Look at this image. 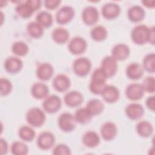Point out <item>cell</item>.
I'll return each instance as SVG.
<instances>
[{
    "instance_id": "6da1fadb",
    "label": "cell",
    "mask_w": 155,
    "mask_h": 155,
    "mask_svg": "<svg viewBox=\"0 0 155 155\" xmlns=\"http://www.w3.org/2000/svg\"><path fill=\"white\" fill-rule=\"evenodd\" d=\"M107 78V77L101 68L96 69L91 76L89 87L90 91L96 94H101L106 86L105 80Z\"/></svg>"
},
{
    "instance_id": "7a4b0ae2",
    "label": "cell",
    "mask_w": 155,
    "mask_h": 155,
    "mask_svg": "<svg viewBox=\"0 0 155 155\" xmlns=\"http://www.w3.org/2000/svg\"><path fill=\"white\" fill-rule=\"evenodd\" d=\"M150 28L145 25H138L131 31V39L137 44H143L149 41Z\"/></svg>"
},
{
    "instance_id": "3957f363",
    "label": "cell",
    "mask_w": 155,
    "mask_h": 155,
    "mask_svg": "<svg viewBox=\"0 0 155 155\" xmlns=\"http://www.w3.org/2000/svg\"><path fill=\"white\" fill-rule=\"evenodd\" d=\"M26 119L30 125L33 127H40L45 120V113L41 109L33 107L27 111Z\"/></svg>"
},
{
    "instance_id": "277c9868",
    "label": "cell",
    "mask_w": 155,
    "mask_h": 155,
    "mask_svg": "<svg viewBox=\"0 0 155 155\" xmlns=\"http://www.w3.org/2000/svg\"><path fill=\"white\" fill-rule=\"evenodd\" d=\"M91 67L90 61L85 57H81L76 59L73 64V68L74 73L80 76L87 75L90 71Z\"/></svg>"
},
{
    "instance_id": "5b68a950",
    "label": "cell",
    "mask_w": 155,
    "mask_h": 155,
    "mask_svg": "<svg viewBox=\"0 0 155 155\" xmlns=\"http://www.w3.org/2000/svg\"><path fill=\"white\" fill-rule=\"evenodd\" d=\"M76 122L74 116L70 113H62L58 119V124L60 128L65 132H69L74 130Z\"/></svg>"
},
{
    "instance_id": "8992f818",
    "label": "cell",
    "mask_w": 155,
    "mask_h": 155,
    "mask_svg": "<svg viewBox=\"0 0 155 155\" xmlns=\"http://www.w3.org/2000/svg\"><path fill=\"white\" fill-rule=\"evenodd\" d=\"M117 61L112 56H107L102 59L101 68L107 78L114 75L117 71Z\"/></svg>"
},
{
    "instance_id": "52a82bcc",
    "label": "cell",
    "mask_w": 155,
    "mask_h": 155,
    "mask_svg": "<svg viewBox=\"0 0 155 155\" xmlns=\"http://www.w3.org/2000/svg\"><path fill=\"white\" fill-rule=\"evenodd\" d=\"M44 110L49 113H53L61 107V99L56 95H51L45 98L42 104Z\"/></svg>"
},
{
    "instance_id": "ba28073f",
    "label": "cell",
    "mask_w": 155,
    "mask_h": 155,
    "mask_svg": "<svg viewBox=\"0 0 155 155\" xmlns=\"http://www.w3.org/2000/svg\"><path fill=\"white\" fill-rule=\"evenodd\" d=\"M74 15V11L71 7L68 5L64 6L56 14V21L60 24H65L71 20Z\"/></svg>"
},
{
    "instance_id": "9c48e42d",
    "label": "cell",
    "mask_w": 155,
    "mask_h": 155,
    "mask_svg": "<svg viewBox=\"0 0 155 155\" xmlns=\"http://www.w3.org/2000/svg\"><path fill=\"white\" fill-rule=\"evenodd\" d=\"M55 137L54 135L48 131H45L39 134L37 140L38 147L42 150L51 148L54 144Z\"/></svg>"
},
{
    "instance_id": "30bf717a",
    "label": "cell",
    "mask_w": 155,
    "mask_h": 155,
    "mask_svg": "<svg viewBox=\"0 0 155 155\" xmlns=\"http://www.w3.org/2000/svg\"><path fill=\"white\" fill-rule=\"evenodd\" d=\"M86 47L87 42L85 40L79 36H76L72 38L68 44L69 50L74 54H79L84 53Z\"/></svg>"
},
{
    "instance_id": "8fae6325",
    "label": "cell",
    "mask_w": 155,
    "mask_h": 155,
    "mask_svg": "<svg viewBox=\"0 0 155 155\" xmlns=\"http://www.w3.org/2000/svg\"><path fill=\"white\" fill-rule=\"evenodd\" d=\"M125 94L128 99L133 101H136L143 97L144 90L142 85L137 83H133L127 87Z\"/></svg>"
},
{
    "instance_id": "7c38bea8",
    "label": "cell",
    "mask_w": 155,
    "mask_h": 155,
    "mask_svg": "<svg viewBox=\"0 0 155 155\" xmlns=\"http://www.w3.org/2000/svg\"><path fill=\"white\" fill-rule=\"evenodd\" d=\"M82 17L84 22L86 24L92 25L97 21L99 19V12L94 7L87 6L83 10Z\"/></svg>"
},
{
    "instance_id": "4fadbf2b",
    "label": "cell",
    "mask_w": 155,
    "mask_h": 155,
    "mask_svg": "<svg viewBox=\"0 0 155 155\" xmlns=\"http://www.w3.org/2000/svg\"><path fill=\"white\" fill-rule=\"evenodd\" d=\"M101 94L106 102L111 103L118 99L119 97V91L114 85H106Z\"/></svg>"
},
{
    "instance_id": "5bb4252c",
    "label": "cell",
    "mask_w": 155,
    "mask_h": 155,
    "mask_svg": "<svg viewBox=\"0 0 155 155\" xmlns=\"http://www.w3.org/2000/svg\"><path fill=\"white\" fill-rule=\"evenodd\" d=\"M83 101L82 94L77 91H71L64 96V102L69 107H75L81 104Z\"/></svg>"
},
{
    "instance_id": "9a60e30c",
    "label": "cell",
    "mask_w": 155,
    "mask_h": 155,
    "mask_svg": "<svg viewBox=\"0 0 155 155\" xmlns=\"http://www.w3.org/2000/svg\"><path fill=\"white\" fill-rule=\"evenodd\" d=\"M120 7L118 4L109 2L103 5L102 8V14L107 19H113L116 18L120 13Z\"/></svg>"
},
{
    "instance_id": "2e32d148",
    "label": "cell",
    "mask_w": 155,
    "mask_h": 155,
    "mask_svg": "<svg viewBox=\"0 0 155 155\" xmlns=\"http://www.w3.org/2000/svg\"><path fill=\"white\" fill-rule=\"evenodd\" d=\"M4 67L7 71L10 73H16L21 70L22 67V61L15 56L8 58L4 62Z\"/></svg>"
},
{
    "instance_id": "e0dca14e",
    "label": "cell",
    "mask_w": 155,
    "mask_h": 155,
    "mask_svg": "<svg viewBox=\"0 0 155 155\" xmlns=\"http://www.w3.org/2000/svg\"><path fill=\"white\" fill-rule=\"evenodd\" d=\"M101 133L105 140H112L115 137L117 133L116 126L111 122H107L102 125L101 128Z\"/></svg>"
},
{
    "instance_id": "ac0fdd59",
    "label": "cell",
    "mask_w": 155,
    "mask_h": 155,
    "mask_svg": "<svg viewBox=\"0 0 155 155\" xmlns=\"http://www.w3.org/2000/svg\"><path fill=\"white\" fill-rule=\"evenodd\" d=\"M125 113L129 118L131 119H137L143 116L144 109L142 105L137 103H132L127 107Z\"/></svg>"
},
{
    "instance_id": "d6986e66",
    "label": "cell",
    "mask_w": 155,
    "mask_h": 155,
    "mask_svg": "<svg viewBox=\"0 0 155 155\" xmlns=\"http://www.w3.org/2000/svg\"><path fill=\"white\" fill-rule=\"evenodd\" d=\"M130 54L129 47L124 44H118L112 49V56L116 60L123 61L127 59Z\"/></svg>"
},
{
    "instance_id": "ffe728a7",
    "label": "cell",
    "mask_w": 155,
    "mask_h": 155,
    "mask_svg": "<svg viewBox=\"0 0 155 155\" xmlns=\"http://www.w3.org/2000/svg\"><path fill=\"white\" fill-rule=\"evenodd\" d=\"M53 68L49 63H42L39 65L36 69V74L39 79L47 81L53 75Z\"/></svg>"
},
{
    "instance_id": "44dd1931",
    "label": "cell",
    "mask_w": 155,
    "mask_h": 155,
    "mask_svg": "<svg viewBox=\"0 0 155 155\" xmlns=\"http://www.w3.org/2000/svg\"><path fill=\"white\" fill-rule=\"evenodd\" d=\"M53 85L57 91H65L70 87V81L66 75L60 74L54 78Z\"/></svg>"
},
{
    "instance_id": "7402d4cb",
    "label": "cell",
    "mask_w": 155,
    "mask_h": 155,
    "mask_svg": "<svg viewBox=\"0 0 155 155\" xmlns=\"http://www.w3.org/2000/svg\"><path fill=\"white\" fill-rule=\"evenodd\" d=\"M31 92L34 97L41 99L47 96L48 93V88L44 83L36 82L32 85Z\"/></svg>"
},
{
    "instance_id": "603a6c76",
    "label": "cell",
    "mask_w": 155,
    "mask_h": 155,
    "mask_svg": "<svg viewBox=\"0 0 155 155\" xmlns=\"http://www.w3.org/2000/svg\"><path fill=\"white\" fill-rule=\"evenodd\" d=\"M82 142L85 146L90 148H93L98 145L100 142V138L96 132L88 131L84 134Z\"/></svg>"
},
{
    "instance_id": "cb8c5ba5",
    "label": "cell",
    "mask_w": 155,
    "mask_h": 155,
    "mask_svg": "<svg viewBox=\"0 0 155 155\" xmlns=\"http://www.w3.org/2000/svg\"><path fill=\"white\" fill-rule=\"evenodd\" d=\"M128 16L132 22H139L142 21L145 16V11L139 5H133L128 11Z\"/></svg>"
},
{
    "instance_id": "d4e9b609",
    "label": "cell",
    "mask_w": 155,
    "mask_h": 155,
    "mask_svg": "<svg viewBox=\"0 0 155 155\" xmlns=\"http://www.w3.org/2000/svg\"><path fill=\"white\" fill-rule=\"evenodd\" d=\"M104 104L99 99H93L90 100L86 105L85 108L93 116L100 114L104 110Z\"/></svg>"
},
{
    "instance_id": "484cf974",
    "label": "cell",
    "mask_w": 155,
    "mask_h": 155,
    "mask_svg": "<svg viewBox=\"0 0 155 155\" xmlns=\"http://www.w3.org/2000/svg\"><path fill=\"white\" fill-rule=\"evenodd\" d=\"M127 74L131 79H138L143 75L142 67L138 63H131L127 68Z\"/></svg>"
},
{
    "instance_id": "4316f807",
    "label": "cell",
    "mask_w": 155,
    "mask_h": 155,
    "mask_svg": "<svg viewBox=\"0 0 155 155\" xmlns=\"http://www.w3.org/2000/svg\"><path fill=\"white\" fill-rule=\"evenodd\" d=\"M27 30L29 35L34 38H40L44 33L43 27L36 21L29 22L27 25Z\"/></svg>"
},
{
    "instance_id": "83f0119b",
    "label": "cell",
    "mask_w": 155,
    "mask_h": 155,
    "mask_svg": "<svg viewBox=\"0 0 155 155\" xmlns=\"http://www.w3.org/2000/svg\"><path fill=\"white\" fill-rule=\"evenodd\" d=\"M68 38L69 33L64 28H56L52 32L53 39L58 44H64L66 42Z\"/></svg>"
},
{
    "instance_id": "f1b7e54d",
    "label": "cell",
    "mask_w": 155,
    "mask_h": 155,
    "mask_svg": "<svg viewBox=\"0 0 155 155\" xmlns=\"http://www.w3.org/2000/svg\"><path fill=\"white\" fill-rule=\"evenodd\" d=\"M136 130L140 136L142 137H148L153 133V127L149 122L142 120L137 124Z\"/></svg>"
},
{
    "instance_id": "f546056e",
    "label": "cell",
    "mask_w": 155,
    "mask_h": 155,
    "mask_svg": "<svg viewBox=\"0 0 155 155\" xmlns=\"http://www.w3.org/2000/svg\"><path fill=\"white\" fill-rule=\"evenodd\" d=\"M36 22L43 27H48L53 23V17L50 13L45 11L39 12L36 16Z\"/></svg>"
},
{
    "instance_id": "4dcf8cb0",
    "label": "cell",
    "mask_w": 155,
    "mask_h": 155,
    "mask_svg": "<svg viewBox=\"0 0 155 155\" xmlns=\"http://www.w3.org/2000/svg\"><path fill=\"white\" fill-rule=\"evenodd\" d=\"M93 39L96 41H101L105 39L107 35L106 28L102 25H97L93 28L90 32Z\"/></svg>"
},
{
    "instance_id": "1f68e13d",
    "label": "cell",
    "mask_w": 155,
    "mask_h": 155,
    "mask_svg": "<svg viewBox=\"0 0 155 155\" xmlns=\"http://www.w3.org/2000/svg\"><path fill=\"white\" fill-rule=\"evenodd\" d=\"M91 117L92 116L88 112L85 108H79L74 114L76 121L82 124L88 123L90 120Z\"/></svg>"
},
{
    "instance_id": "d6a6232c",
    "label": "cell",
    "mask_w": 155,
    "mask_h": 155,
    "mask_svg": "<svg viewBox=\"0 0 155 155\" xmlns=\"http://www.w3.org/2000/svg\"><path fill=\"white\" fill-rule=\"evenodd\" d=\"M16 10L20 16L24 18L30 17L33 12H35L27 1L18 4L16 7Z\"/></svg>"
},
{
    "instance_id": "836d02e7",
    "label": "cell",
    "mask_w": 155,
    "mask_h": 155,
    "mask_svg": "<svg viewBox=\"0 0 155 155\" xmlns=\"http://www.w3.org/2000/svg\"><path fill=\"white\" fill-rule=\"evenodd\" d=\"M19 136L24 141H31L35 136V132L32 128L25 125L19 129Z\"/></svg>"
},
{
    "instance_id": "e575fe53",
    "label": "cell",
    "mask_w": 155,
    "mask_h": 155,
    "mask_svg": "<svg viewBox=\"0 0 155 155\" xmlns=\"http://www.w3.org/2000/svg\"><path fill=\"white\" fill-rule=\"evenodd\" d=\"M28 151V147L24 143L20 141H16L13 143L11 147V151L15 155H25Z\"/></svg>"
},
{
    "instance_id": "d590c367",
    "label": "cell",
    "mask_w": 155,
    "mask_h": 155,
    "mask_svg": "<svg viewBox=\"0 0 155 155\" xmlns=\"http://www.w3.org/2000/svg\"><path fill=\"white\" fill-rule=\"evenodd\" d=\"M12 50L16 55L22 56L27 53L28 47L25 42L22 41H17L13 44Z\"/></svg>"
},
{
    "instance_id": "8d00e7d4",
    "label": "cell",
    "mask_w": 155,
    "mask_h": 155,
    "mask_svg": "<svg viewBox=\"0 0 155 155\" xmlns=\"http://www.w3.org/2000/svg\"><path fill=\"white\" fill-rule=\"evenodd\" d=\"M154 60L155 55L154 53L147 54L143 59V68L148 72H154Z\"/></svg>"
},
{
    "instance_id": "74e56055",
    "label": "cell",
    "mask_w": 155,
    "mask_h": 155,
    "mask_svg": "<svg viewBox=\"0 0 155 155\" xmlns=\"http://www.w3.org/2000/svg\"><path fill=\"white\" fill-rule=\"evenodd\" d=\"M142 87L144 91L148 93H153L154 91V78L152 76L147 77L143 82Z\"/></svg>"
},
{
    "instance_id": "f35d334b",
    "label": "cell",
    "mask_w": 155,
    "mask_h": 155,
    "mask_svg": "<svg viewBox=\"0 0 155 155\" xmlns=\"http://www.w3.org/2000/svg\"><path fill=\"white\" fill-rule=\"evenodd\" d=\"M1 94L7 95L8 94L12 88V85L11 82L5 78L1 79Z\"/></svg>"
},
{
    "instance_id": "ab89813d",
    "label": "cell",
    "mask_w": 155,
    "mask_h": 155,
    "mask_svg": "<svg viewBox=\"0 0 155 155\" xmlns=\"http://www.w3.org/2000/svg\"><path fill=\"white\" fill-rule=\"evenodd\" d=\"M53 153L55 155H58V154L68 155L71 154V151L67 145L64 144H59L54 148Z\"/></svg>"
},
{
    "instance_id": "60d3db41",
    "label": "cell",
    "mask_w": 155,
    "mask_h": 155,
    "mask_svg": "<svg viewBox=\"0 0 155 155\" xmlns=\"http://www.w3.org/2000/svg\"><path fill=\"white\" fill-rule=\"evenodd\" d=\"M61 1L59 0H46L44 2L45 6L48 9H54L56 8L60 4Z\"/></svg>"
},
{
    "instance_id": "b9f144b4",
    "label": "cell",
    "mask_w": 155,
    "mask_h": 155,
    "mask_svg": "<svg viewBox=\"0 0 155 155\" xmlns=\"http://www.w3.org/2000/svg\"><path fill=\"white\" fill-rule=\"evenodd\" d=\"M27 3L31 7L34 11L38 10L41 5V1L39 0H28Z\"/></svg>"
},
{
    "instance_id": "7bdbcfd3",
    "label": "cell",
    "mask_w": 155,
    "mask_h": 155,
    "mask_svg": "<svg viewBox=\"0 0 155 155\" xmlns=\"http://www.w3.org/2000/svg\"><path fill=\"white\" fill-rule=\"evenodd\" d=\"M147 105L148 108L151 110L152 111H154V96H150L147 98L146 101Z\"/></svg>"
},
{
    "instance_id": "ee69618b",
    "label": "cell",
    "mask_w": 155,
    "mask_h": 155,
    "mask_svg": "<svg viewBox=\"0 0 155 155\" xmlns=\"http://www.w3.org/2000/svg\"><path fill=\"white\" fill-rule=\"evenodd\" d=\"M1 154H4L7 153V149H8V145L5 140L3 139H1Z\"/></svg>"
},
{
    "instance_id": "f6af8a7d",
    "label": "cell",
    "mask_w": 155,
    "mask_h": 155,
    "mask_svg": "<svg viewBox=\"0 0 155 155\" xmlns=\"http://www.w3.org/2000/svg\"><path fill=\"white\" fill-rule=\"evenodd\" d=\"M148 42H151L152 44L154 43V28H150V34H149V41Z\"/></svg>"
},
{
    "instance_id": "bcb514c9",
    "label": "cell",
    "mask_w": 155,
    "mask_h": 155,
    "mask_svg": "<svg viewBox=\"0 0 155 155\" xmlns=\"http://www.w3.org/2000/svg\"><path fill=\"white\" fill-rule=\"evenodd\" d=\"M142 3L147 7H153L154 6V1L153 0H147V1H143Z\"/></svg>"
}]
</instances>
